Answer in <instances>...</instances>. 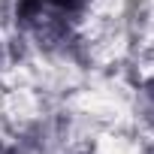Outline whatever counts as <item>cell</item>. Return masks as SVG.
Instances as JSON below:
<instances>
[{
  "label": "cell",
  "instance_id": "1",
  "mask_svg": "<svg viewBox=\"0 0 154 154\" xmlns=\"http://www.w3.org/2000/svg\"><path fill=\"white\" fill-rule=\"evenodd\" d=\"M82 0H18V24L33 30L42 42H60L79 18Z\"/></svg>",
  "mask_w": 154,
  "mask_h": 154
}]
</instances>
